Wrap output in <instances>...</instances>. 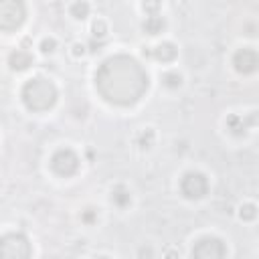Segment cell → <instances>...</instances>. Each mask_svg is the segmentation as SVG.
I'll list each match as a JSON object with an SVG mask.
<instances>
[{
  "mask_svg": "<svg viewBox=\"0 0 259 259\" xmlns=\"http://www.w3.org/2000/svg\"><path fill=\"white\" fill-rule=\"evenodd\" d=\"M99 95L114 106H134L148 91L146 69L130 55H114L106 59L95 73Z\"/></svg>",
  "mask_w": 259,
  "mask_h": 259,
  "instance_id": "1",
  "label": "cell"
},
{
  "mask_svg": "<svg viewBox=\"0 0 259 259\" xmlns=\"http://www.w3.org/2000/svg\"><path fill=\"white\" fill-rule=\"evenodd\" d=\"M51 168L55 170V174L59 176H73L77 170H79V158L77 154L69 148H61L53 154V158H51Z\"/></svg>",
  "mask_w": 259,
  "mask_h": 259,
  "instance_id": "5",
  "label": "cell"
},
{
  "mask_svg": "<svg viewBox=\"0 0 259 259\" xmlns=\"http://www.w3.org/2000/svg\"><path fill=\"white\" fill-rule=\"evenodd\" d=\"M23 103L31 112H49L57 103V87L45 77L29 79L23 87Z\"/></svg>",
  "mask_w": 259,
  "mask_h": 259,
  "instance_id": "2",
  "label": "cell"
},
{
  "mask_svg": "<svg viewBox=\"0 0 259 259\" xmlns=\"http://www.w3.org/2000/svg\"><path fill=\"white\" fill-rule=\"evenodd\" d=\"M27 21L25 0H0V31L13 33Z\"/></svg>",
  "mask_w": 259,
  "mask_h": 259,
  "instance_id": "3",
  "label": "cell"
},
{
  "mask_svg": "<svg viewBox=\"0 0 259 259\" xmlns=\"http://www.w3.org/2000/svg\"><path fill=\"white\" fill-rule=\"evenodd\" d=\"M73 55H75V57H83V55H85V47H83L81 43H75V45H73Z\"/></svg>",
  "mask_w": 259,
  "mask_h": 259,
  "instance_id": "22",
  "label": "cell"
},
{
  "mask_svg": "<svg viewBox=\"0 0 259 259\" xmlns=\"http://www.w3.org/2000/svg\"><path fill=\"white\" fill-rule=\"evenodd\" d=\"M91 33H93V37H99V39H103L108 35V25H106V21H93V25H91Z\"/></svg>",
  "mask_w": 259,
  "mask_h": 259,
  "instance_id": "17",
  "label": "cell"
},
{
  "mask_svg": "<svg viewBox=\"0 0 259 259\" xmlns=\"http://www.w3.org/2000/svg\"><path fill=\"white\" fill-rule=\"evenodd\" d=\"M239 217L243 219V221H253L255 217H257V206L255 204H243L241 206V211H239Z\"/></svg>",
  "mask_w": 259,
  "mask_h": 259,
  "instance_id": "15",
  "label": "cell"
},
{
  "mask_svg": "<svg viewBox=\"0 0 259 259\" xmlns=\"http://www.w3.org/2000/svg\"><path fill=\"white\" fill-rule=\"evenodd\" d=\"M160 7H162V0H142V9L150 15H158Z\"/></svg>",
  "mask_w": 259,
  "mask_h": 259,
  "instance_id": "18",
  "label": "cell"
},
{
  "mask_svg": "<svg viewBox=\"0 0 259 259\" xmlns=\"http://www.w3.org/2000/svg\"><path fill=\"white\" fill-rule=\"evenodd\" d=\"M55 47H57V41L55 39H43V43H41V51H43V53H53Z\"/></svg>",
  "mask_w": 259,
  "mask_h": 259,
  "instance_id": "20",
  "label": "cell"
},
{
  "mask_svg": "<svg viewBox=\"0 0 259 259\" xmlns=\"http://www.w3.org/2000/svg\"><path fill=\"white\" fill-rule=\"evenodd\" d=\"M9 65H11L13 71H25L33 65V55L27 53V51H23V49H17L9 55Z\"/></svg>",
  "mask_w": 259,
  "mask_h": 259,
  "instance_id": "10",
  "label": "cell"
},
{
  "mask_svg": "<svg viewBox=\"0 0 259 259\" xmlns=\"http://www.w3.org/2000/svg\"><path fill=\"white\" fill-rule=\"evenodd\" d=\"M206 190H209V180L200 172H186L180 180V192L190 200L202 198Z\"/></svg>",
  "mask_w": 259,
  "mask_h": 259,
  "instance_id": "6",
  "label": "cell"
},
{
  "mask_svg": "<svg viewBox=\"0 0 259 259\" xmlns=\"http://www.w3.org/2000/svg\"><path fill=\"white\" fill-rule=\"evenodd\" d=\"M164 27H166V21H164V17H160V15H150V17L146 19V23H144V31H146L148 35H158V33L164 31Z\"/></svg>",
  "mask_w": 259,
  "mask_h": 259,
  "instance_id": "12",
  "label": "cell"
},
{
  "mask_svg": "<svg viewBox=\"0 0 259 259\" xmlns=\"http://www.w3.org/2000/svg\"><path fill=\"white\" fill-rule=\"evenodd\" d=\"M69 13H71V17H73V19L83 21V19H87V17H89V5L85 3V0H77V3H73V5H71Z\"/></svg>",
  "mask_w": 259,
  "mask_h": 259,
  "instance_id": "13",
  "label": "cell"
},
{
  "mask_svg": "<svg viewBox=\"0 0 259 259\" xmlns=\"http://www.w3.org/2000/svg\"><path fill=\"white\" fill-rule=\"evenodd\" d=\"M152 144H154V132H152V130H146V132L140 136V148L148 150V148H152Z\"/></svg>",
  "mask_w": 259,
  "mask_h": 259,
  "instance_id": "19",
  "label": "cell"
},
{
  "mask_svg": "<svg viewBox=\"0 0 259 259\" xmlns=\"http://www.w3.org/2000/svg\"><path fill=\"white\" fill-rule=\"evenodd\" d=\"M112 202H114L116 206H120V209H126V206L132 202V194H130V190H128L126 186L118 184V186L112 190Z\"/></svg>",
  "mask_w": 259,
  "mask_h": 259,
  "instance_id": "11",
  "label": "cell"
},
{
  "mask_svg": "<svg viewBox=\"0 0 259 259\" xmlns=\"http://www.w3.org/2000/svg\"><path fill=\"white\" fill-rule=\"evenodd\" d=\"M225 255H227V247L217 237H204L196 241V245L192 247V257L196 259H221Z\"/></svg>",
  "mask_w": 259,
  "mask_h": 259,
  "instance_id": "7",
  "label": "cell"
},
{
  "mask_svg": "<svg viewBox=\"0 0 259 259\" xmlns=\"http://www.w3.org/2000/svg\"><path fill=\"white\" fill-rule=\"evenodd\" d=\"M33 249L23 233H7L0 237V257H9V259H23L31 257Z\"/></svg>",
  "mask_w": 259,
  "mask_h": 259,
  "instance_id": "4",
  "label": "cell"
},
{
  "mask_svg": "<svg viewBox=\"0 0 259 259\" xmlns=\"http://www.w3.org/2000/svg\"><path fill=\"white\" fill-rule=\"evenodd\" d=\"M81 221H83L85 225H93V223L97 221V211H93V209H87V211L81 215Z\"/></svg>",
  "mask_w": 259,
  "mask_h": 259,
  "instance_id": "21",
  "label": "cell"
},
{
  "mask_svg": "<svg viewBox=\"0 0 259 259\" xmlns=\"http://www.w3.org/2000/svg\"><path fill=\"white\" fill-rule=\"evenodd\" d=\"M227 126H229V130H231L235 136H245V134H247V124L243 122L241 116H231V118L227 120Z\"/></svg>",
  "mask_w": 259,
  "mask_h": 259,
  "instance_id": "14",
  "label": "cell"
},
{
  "mask_svg": "<svg viewBox=\"0 0 259 259\" xmlns=\"http://www.w3.org/2000/svg\"><path fill=\"white\" fill-rule=\"evenodd\" d=\"M162 83H164L166 87H170V89H176V87H180V83H182V77H180L178 73L170 71V73H166V75L162 77Z\"/></svg>",
  "mask_w": 259,
  "mask_h": 259,
  "instance_id": "16",
  "label": "cell"
},
{
  "mask_svg": "<svg viewBox=\"0 0 259 259\" xmlns=\"http://www.w3.org/2000/svg\"><path fill=\"white\" fill-rule=\"evenodd\" d=\"M233 65H235V71L243 73V75H249V73H255L257 71V65H259V57L255 53V49H239L237 53L233 55Z\"/></svg>",
  "mask_w": 259,
  "mask_h": 259,
  "instance_id": "8",
  "label": "cell"
},
{
  "mask_svg": "<svg viewBox=\"0 0 259 259\" xmlns=\"http://www.w3.org/2000/svg\"><path fill=\"white\" fill-rule=\"evenodd\" d=\"M154 55L158 61H162V63H170V61H174L176 59V55H178V51H176V47L172 45V43H162V45H158L156 49H152V51H146L144 49V55Z\"/></svg>",
  "mask_w": 259,
  "mask_h": 259,
  "instance_id": "9",
  "label": "cell"
}]
</instances>
